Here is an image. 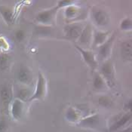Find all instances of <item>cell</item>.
Returning <instances> with one entry per match:
<instances>
[{"label": "cell", "mask_w": 132, "mask_h": 132, "mask_svg": "<svg viewBox=\"0 0 132 132\" xmlns=\"http://www.w3.org/2000/svg\"><path fill=\"white\" fill-rule=\"evenodd\" d=\"M98 101H99V104L103 107H110L112 104V101L110 100V98L107 97H104V96L100 97Z\"/></svg>", "instance_id": "obj_22"}, {"label": "cell", "mask_w": 132, "mask_h": 132, "mask_svg": "<svg viewBox=\"0 0 132 132\" xmlns=\"http://www.w3.org/2000/svg\"><path fill=\"white\" fill-rule=\"evenodd\" d=\"M30 97V92L29 91L28 88H20L16 93V99H18L22 102L28 101Z\"/></svg>", "instance_id": "obj_18"}, {"label": "cell", "mask_w": 132, "mask_h": 132, "mask_svg": "<svg viewBox=\"0 0 132 132\" xmlns=\"http://www.w3.org/2000/svg\"><path fill=\"white\" fill-rule=\"evenodd\" d=\"M45 93H46V80L44 76L39 72L38 75V81L36 84V90L33 94L28 100V101L31 102L36 100H42L45 97Z\"/></svg>", "instance_id": "obj_1"}, {"label": "cell", "mask_w": 132, "mask_h": 132, "mask_svg": "<svg viewBox=\"0 0 132 132\" xmlns=\"http://www.w3.org/2000/svg\"><path fill=\"white\" fill-rule=\"evenodd\" d=\"M131 120V112H128L125 115H123L122 117L119 118L116 122L112 124L110 127L109 131L110 132H116L120 130L124 126H125L128 122Z\"/></svg>", "instance_id": "obj_9"}, {"label": "cell", "mask_w": 132, "mask_h": 132, "mask_svg": "<svg viewBox=\"0 0 132 132\" xmlns=\"http://www.w3.org/2000/svg\"><path fill=\"white\" fill-rule=\"evenodd\" d=\"M0 99L2 103L8 106L12 99V90L9 85H3L0 88Z\"/></svg>", "instance_id": "obj_11"}, {"label": "cell", "mask_w": 132, "mask_h": 132, "mask_svg": "<svg viewBox=\"0 0 132 132\" xmlns=\"http://www.w3.org/2000/svg\"><path fill=\"white\" fill-rule=\"evenodd\" d=\"M110 35V32H100L95 31L94 33V40H93V46L99 47L103 43H104L108 39Z\"/></svg>", "instance_id": "obj_13"}, {"label": "cell", "mask_w": 132, "mask_h": 132, "mask_svg": "<svg viewBox=\"0 0 132 132\" xmlns=\"http://www.w3.org/2000/svg\"><path fill=\"white\" fill-rule=\"evenodd\" d=\"M66 116L67 118L68 119L69 121H71V122H76V121H78L79 118V113L76 111L75 109L70 107L67 111V114H66Z\"/></svg>", "instance_id": "obj_21"}, {"label": "cell", "mask_w": 132, "mask_h": 132, "mask_svg": "<svg viewBox=\"0 0 132 132\" xmlns=\"http://www.w3.org/2000/svg\"><path fill=\"white\" fill-rule=\"evenodd\" d=\"M92 14V18L97 25L100 27H104L108 24L110 21V17L108 16L106 11L98 8H94Z\"/></svg>", "instance_id": "obj_7"}, {"label": "cell", "mask_w": 132, "mask_h": 132, "mask_svg": "<svg viewBox=\"0 0 132 132\" xmlns=\"http://www.w3.org/2000/svg\"><path fill=\"white\" fill-rule=\"evenodd\" d=\"M10 64V57L5 54H0V70H5Z\"/></svg>", "instance_id": "obj_20"}, {"label": "cell", "mask_w": 132, "mask_h": 132, "mask_svg": "<svg viewBox=\"0 0 132 132\" xmlns=\"http://www.w3.org/2000/svg\"><path fill=\"white\" fill-rule=\"evenodd\" d=\"M74 3V2L72 1H59L57 2V5L56 6V9L58 10L61 8H64V7H68L70 5H72V4Z\"/></svg>", "instance_id": "obj_25"}, {"label": "cell", "mask_w": 132, "mask_h": 132, "mask_svg": "<svg viewBox=\"0 0 132 132\" xmlns=\"http://www.w3.org/2000/svg\"><path fill=\"white\" fill-rule=\"evenodd\" d=\"M24 37H25V33H24V31L23 30H18L16 32V33H15V38H16V39L18 41H22L23 39H24Z\"/></svg>", "instance_id": "obj_26"}, {"label": "cell", "mask_w": 132, "mask_h": 132, "mask_svg": "<svg viewBox=\"0 0 132 132\" xmlns=\"http://www.w3.org/2000/svg\"><path fill=\"white\" fill-rule=\"evenodd\" d=\"M23 111V102L18 99H15L11 103V114L14 119L20 120Z\"/></svg>", "instance_id": "obj_10"}, {"label": "cell", "mask_w": 132, "mask_h": 132, "mask_svg": "<svg viewBox=\"0 0 132 132\" xmlns=\"http://www.w3.org/2000/svg\"><path fill=\"white\" fill-rule=\"evenodd\" d=\"M121 29L123 30H128L131 29V20L130 18H125L121 23Z\"/></svg>", "instance_id": "obj_24"}, {"label": "cell", "mask_w": 132, "mask_h": 132, "mask_svg": "<svg viewBox=\"0 0 132 132\" xmlns=\"http://www.w3.org/2000/svg\"><path fill=\"white\" fill-rule=\"evenodd\" d=\"M84 27L81 24L79 23H71L67 25L65 28V36L67 37V39L75 40L79 39V37L81 35V32L83 30Z\"/></svg>", "instance_id": "obj_8"}, {"label": "cell", "mask_w": 132, "mask_h": 132, "mask_svg": "<svg viewBox=\"0 0 132 132\" xmlns=\"http://www.w3.org/2000/svg\"><path fill=\"white\" fill-rule=\"evenodd\" d=\"M93 86L97 90H101L105 86V81L103 79L101 74L97 73L95 74L94 79H93Z\"/></svg>", "instance_id": "obj_19"}, {"label": "cell", "mask_w": 132, "mask_h": 132, "mask_svg": "<svg viewBox=\"0 0 132 132\" xmlns=\"http://www.w3.org/2000/svg\"><path fill=\"white\" fill-rule=\"evenodd\" d=\"M121 53L122 57L126 61H131L132 59V42L131 40L125 41L122 43Z\"/></svg>", "instance_id": "obj_12"}, {"label": "cell", "mask_w": 132, "mask_h": 132, "mask_svg": "<svg viewBox=\"0 0 132 132\" xmlns=\"http://www.w3.org/2000/svg\"><path fill=\"white\" fill-rule=\"evenodd\" d=\"M114 40H115V35H112L104 43H103L101 45L97 47L98 48V54H97L98 60L102 61H106L108 60L112 51V47Z\"/></svg>", "instance_id": "obj_3"}, {"label": "cell", "mask_w": 132, "mask_h": 132, "mask_svg": "<svg viewBox=\"0 0 132 132\" xmlns=\"http://www.w3.org/2000/svg\"><path fill=\"white\" fill-rule=\"evenodd\" d=\"M92 29L91 26L88 24L81 32L80 36L79 37V41L80 43L84 45H88L91 42L92 39Z\"/></svg>", "instance_id": "obj_15"}, {"label": "cell", "mask_w": 132, "mask_h": 132, "mask_svg": "<svg viewBox=\"0 0 132 132\" xmlns=\"http://www.w3.org/2000/svg\"><path fill=\"white\" fill-rule=\"evenodd\" d=\"M101 120V117L99 114H94L80 120L78 123V126L85 128L100 129L102 127Z\"/></svg>", "instance_id": "obj_2"}, {"label": "cell", "mask_w": 132, "mask_h": 132, "mask_svg": "<svg viewBox=\"0 0 132 132\" xmlns=\"http://www.w3.org/2000/svg\"><path fill=\"white\" fill-rule=\"evenodd\" d=\"M0 14L2 16L4 20L8 23L11 24L14 21V14L13 11L11 10L9 8L0 5Z\"/></svg>", "instance_id": "obj_16"}, {"label": "cell", "mask_w": 132, "mask_h": 132, "mask_svg": "<svg viewBox=\"0 0 132 132\" xmlns=\"http://www.w3.org/2000/svg\"><path fill=\"white\" fill-rule=\"evenodd\" d=\"M18 79L23 84L28 85L29 83H30L32 81V74L30 70L26 67H20V70L18 72Z\"/></svg>", "instance_id": "obj_14"}, {"label": "cell", "mask_w": 132, "mask_h": 132, "mask_svg": "<svg viewBox=\"0 0 132 132\" xmlns=\"http://www.w3.org/2000/svg\"><path fill=\"white\" fill-rule=\"evenodd\" d=\"M76 48L81 53V56H82L85 62L88 64V66H89L91 67V69L94 71L98 66V62L95 57L94 54L91 51L83 49L81 47L79 46V45H76Z\"/></svg>", "instance_id": "obj_6"}, {"label": "cell", "mask_w": 132, "mask_h": 132, "mask_svg": "<svg viewBox=\"0 0 132 132\" xmlns=\"http://www.w3.org/2000/svg\"><path fill=\"white\" fill-rule=\"evenodd\" d=\"M79 13V9L75 5H70L66 8L65 10V17L67 19L72 20L73 18H76Z\"/></svg>", "instance_id": "obj_17"}, {"label": "cell", "mask_w": 132, "mask_h": 132, "mask_svg": "<svg viewBox=\"0 0 132 132\" xmlns=\"http://www.w3.org/2000/svg\"><path fill=\"white\" fill-rule=\"evenodd\" d=\"M116 132H132L131 126H129V127L126 128L125 129H123V130H122V131H116Z\"/></svg>", "instance_id": "obj_28"}, {"label": "cell", "mask_w": 132, "mask_h": 132, "mask_svg": "<svg viewBox=\"0 0 132 132\" xmlns=\"http://www.w3.org/2000/svg\"><path fill=\"white\" fill-rule=\"evenodd\" d=\"M131 105H132V101L131 100H130L128 102H127L125 104V110H131Z\"/></svg>", "instance_id": "obj_27"}, {"label": "cell", "mask_w": 132, "mask_h": 132, "mask_svg": "<svg viewBox=\"0 0 132 132\" xmlns=\"http://www.w3.org/2000/svg\"><path fill=\"white\" fill-rule=\"evenodd\" d=\"M57 11V9H56V7H54L51 9H48V10L41 11L36 16V20L39 23L45 24V25L51 24V23H53V22L54 20Z\"/></svg>", "instance_id": "obj_5"}, {"label": "cell", "mask_w": 132, "mask_h": 132, "mask_svg": "<svg viewBox=\"0 0 132 132\" xmlns=\"http://www.w3.org/2000/svg\"><path fill=\"white\" fill-rule=\"evenodd\" d=\"M101 72L102 74V77L104 81H106L107 84L110 86L114 84V79H115V72L113 66L111 61L110 60L106 61L101 67Z\"/></svg>", "instance_id": "obj_4"}, {"label": "cell", "mask_w": 132, "mask_h": 132, "mask_svg": "<svg viewBox=\"0 0 132 132\" xmlns=\"http://www.w3.org/2000/svg\"><path fill=\"white\" fill-rule=\"evenodd\" d=\"M9 123L4 116H0V132H7Z\"/></svg>", "instance_id": "obj_23"}]
</instances>
